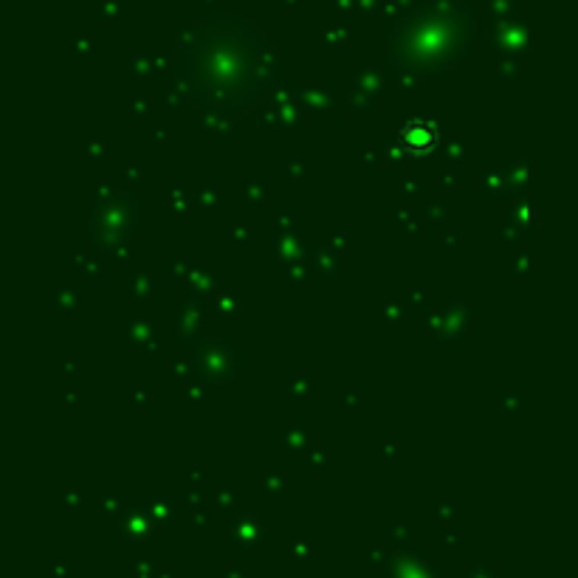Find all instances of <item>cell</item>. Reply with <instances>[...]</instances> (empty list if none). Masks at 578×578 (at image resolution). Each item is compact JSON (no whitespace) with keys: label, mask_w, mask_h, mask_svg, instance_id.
Returning a JSON list of instances; mask_svg holds the SVG:
<instances>
[{"label":"cell","mask_w":578,"mask_h":578,"mask_svg":"<svg viewBox=\"0 0 578 578\" xmlns=\"http://www.w3.org/2000/svg\"><path fill=\"white\" fill-rule=\"evenodd\" d=\"M274 49L265 34L240 15H209L178 51L184 96L220 116H240L257 105L274 79Z\"/></svg>","instance_id":"cell-1"},{"label":"cell","mask_w":578,"mask_h":578,"mask_svg":"<svg viewBox=\"0 0 578 578\" xmlns=\"http://www.w3.org/2000/svg\"><path fill=\"white\" fill-rule=\"evenodd\" d=\"M474 12L457 0H432L406 9L389 31L387 60L403 76H440L454 68L474 40Z\"/></svg>","instance_id":"cell-2"},{"label":"cell","mask_w":578,"mask_h":578,"mask_svg":"<svg viewBox=\"0 0 578 578\" xmlns=\"http://www.w3.org/2000/svg\"><path fill=\"white\" fill-rule=\"evenodd\" d=\"M398 144L409 158H429L443 144V130L429 116H412L398 130Z\"/></svg>","instance_id":"cell-3"}]
</instances>
